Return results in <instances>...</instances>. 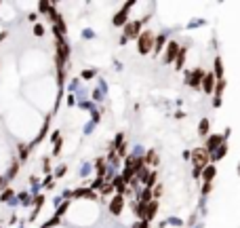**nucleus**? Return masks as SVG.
Here are the masks:
<instances>
[{
    "label": "nucleus",
    "instance_id": "f03ea898",
    "mask_svg": "<svg viewBox=\"0 0 240 228\" xmlns=\"http://www.w3.org/2000/svg\"><path fill=\"white\" fill-rule=\"evenodd\" d=\"M152 42H154L152 32H143L141 38H139V53H147L150 49H152Z\"/></svg>",
    "mask_w": 240,
    "mask_h": 228
},
{
    "label": "nucleus",
    "instance_id": "39448f33",
    "mask_svg": "<svg viewBox=\"0 0 240 228\" xmlns=\"http://www.w3.org/2000/svg\"><path fill=\"white\" fill-rule=\"evenodd\" d=\"M202 87H204V91H207V93H211V91H213V83H215V80H213V74H207V76H204L202 78Z\"/></svg>",
    "mask_w": 240,
    "mask_h": 228
},
{
    "label": "nucleus",
    "instance_id": "6e6552de",
    "mask_svg": "<svg viewBox=\"0 0 240 228\" xmlns=\"http://www.w3.org/2000/svg\"><path fill=\"white\" fill-rule=\"evenodd\" d=\"M198 131H200V135H207V131H209V121H207V118H204V121L200 123Z\"/></svg>",
    "mask_w": 240,
    "mask_h": 228
},
{
    "label": "nucleus",
    "instance_id": "1a4fd4ad",
    "mask_svg": "<svg viewBox=\"0 0 240 228\" xmlns=\"http://www.w3.org/2000/svg\"><path fill=\"white\" fill-rule=\"evenodd\" d=\"M213 175H215V167H211V165H209V169L204 171V180H207V184L211 182V177H213Z\"/></svg>",
    "mask_w": 240,
    "mask_h": 228
},
{
    "label": "nucleus",
    "instance_id": "9b49d317",
    "mask_svg": "<svg viewBox=\"0 0 240 228\" xmlns=\"http://www.w3.org/2000/svg\"><path fill=\"white\" fill-rule=\"evenodd\" d=\"M34 34H36V36H42V25H36V30H34Z\"/></svg>",
    "mask_w": 240,
    "mask_h": 228
},
{
    "label": "nucleus",
    "instance_id": "f257e3e1",
    "mask_svg": "<svg viewBox=\"0 0 240 228\" xmlns=\"http://www.w3.org/2000/svg\"><path fill=\"white\" fill-rule=\"evenodd\" d=\"M192 161H194V167H196V175L207 167V163H209V150H204V148H196L192 152Z\"/></svg>",
    "mask_w": 240,
    "mask_h": 228
},
{
    "label": "nucleus",
    "instance_id": "7ed1b4c3",
    "mask_svg": "<svg viewBox=\"0 0 240 228\" xmlns=\"http://www.w3.org/2000/svg\"><path fill=\"white\" fill-rule=\"evenodd\" d=\"M120 209H122V196H116L112 201V205H110V211L112 213H120Z\"/></svg>",
    "mask_w": 240,
    "mask_h": 228
},
{
    "label": "nucleus",
    "instance_id": "0eeeda50",
    "mask_svg": "<svg viewBox=\"0 0 240 228\" xmlns=\"http://www.w3.org/2000/svg\"><path fill=\"white\" fill-rule=\"evenodd\" d=\"M124 19H127V8H124V11H120L116 17H114V23H116V25H120Z\"/></svg>",
    "mask_w": 240,
    "mask_h": 228
},
{
    "label": "nucleus",
    "instance_id": "9d476101",
    "mask_svg": "<svg viewBox=\"0 0 240 228\" xmlns=\"http://www.w3.org/2000/svg\"><path fill=\"white\" fill-rule=\"evenodd\" d=\"M221 140H223V138H211V142H209V152H211L213 148H215V146H217Z\"/></svg>",
    "mask_w": 240,
    "mask_h": 228
},
{
    "label": "nucleus",
    "instance_id": "20e7f679",
    "mask_svg": "<svg viewBox=\"0 0 240 228\" xmlns=\"http://www.w3.org/2000/svg\"><path fill=\"white\" fill-rule=\"evenodd\" d=\"M177 51H179L177 42H171V44H168V51H166V61H173V57L177 55Z\"/></svg>",
    "mask_w": 240,
    "mask_h": 228
},
{
    "label": "nucleus",
    "instance_id": "423d86ee",
    "mask_svg": "<svg viewBox=\"0 0 240 228\" xmlns=\"http://www.w3.org/2000/svg\"><path fill=\"white\" fill-rule=\"evenodd\" d=\"M137 30H139V21L129 23V25H127V36H137Z\"/></svg>",
    "mask_w": 240,
    "mask_h": 228
}]
</instances>
